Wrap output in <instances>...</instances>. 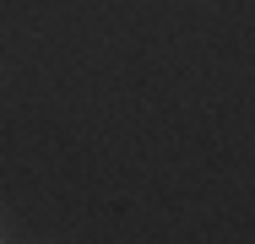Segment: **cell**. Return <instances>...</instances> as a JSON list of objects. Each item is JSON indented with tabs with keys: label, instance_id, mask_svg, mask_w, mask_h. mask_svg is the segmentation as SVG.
<instances>
[{
	"label": "cell",
	"instance_id": "6da1fadb",
	"mask_svg": "<svg viewBox=\"0 0 255 244\" xmlns=\"http://www.w3.org/2000/svg\"><path fill=\"white\" fill-rule=\"evenodd\" d=\"M0 239H11V212L0 206Z\"/></svg>",
	"mask_w": 255,
	"mask_h": 244
}]
</instances>
